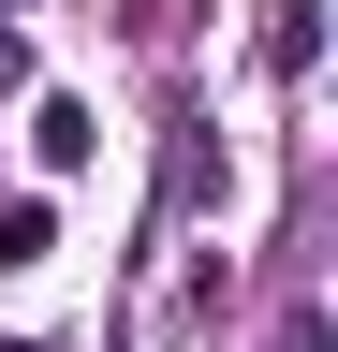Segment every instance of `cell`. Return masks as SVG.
<instances>
[{
    "label": "cell",
    "mask_w": 338,
    "mask_h": 352,
    "mask_svg": "<svg viewBox=\"0 0 338 352\" xmlns=\"http://www.w3.org/2000/svg\"><path fill=\"white\" fill-rule=\"evenodd\" d=\"M30 147H45V162L74 176V162H89V147H103V132H89V103H45V118H30Z\"/></svg>",
    "instance_id": "6da1fadb"
},
{
    "label": "cell",
    "mask_w": 338,
    "mask_h": 352,
    "mask_svg": "<svg viewBox=\"0 0 338 352\" xmlns=\"http://www.w3.org/2000/svg\"><path fill=\"white\" fill-rule=\"evenodd\" d=\"M45 250H59V220H45V206H0V264H45Z\"/></svg>",
    "instance_id": "7a4b0ae2"
},
{
    "label": "cell",
    "mask_w": 338,
    "mask_h": 352,
    "mask_svg": "<svg viewBox=\"0 0 338 352\" xmlns=\"http://www.w3.org/2000/svg\"><path fill=\"white\" fill-rule=\"evenodd\" d=\"M0 88H30V44H15V30H0Z\"/></svg>",
    "instance_id": "3957f363"
},
{
    "label": "cell",
    "mask_w": 338,
    "mask_h": 352,
    "mask_svg": "<svg viewBox=\"0 0 338 352\" xmlns=\"http://www.w3.org/2000/svg\"><path fill=\"white\" fill-rule=\"evenodd\" d=\"M0 352H45V338H0Z\"/></svg>",
    "instance_id": "277c9868"
}]
</instances>
